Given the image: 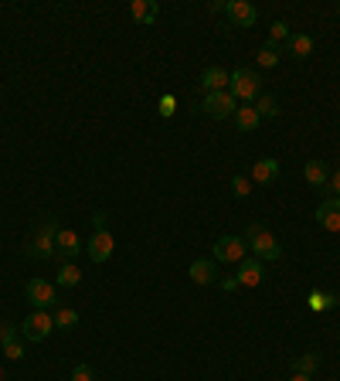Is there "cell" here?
<instances>
[{"mask_svg":"<svg viewBox=\"0 0 340 381\" xmlns=\"http://www.w3.org/2000/svg\"><path fill=\"white\" fill-rule=\"evenodd\" d=\"M187 279H191L194 286H211V283H218V262L215 259H194L187 266Z\"/></svg>","mask_w":340,"mask_h":381,"instance_id":"cell-10","label":"cell"},{"mask_svg":"<svg viewBox=\"0 0 340 381\" xmlns=\"http://www.w3.org/2000/svg\"><path fill=\"white\" fill-rule=\"evenodd\" d=\"M289 381H313V378H309V375H293Z\"/></svg>","mask_w":340,"mask_h":381,"instance_id":"cell-35","label":"cell"},{"mask_svg":"<svg viewBox=\"0 0 340 381\" xmlns=\"http://www.w3.org/2000/svg\"><path fill=\"white\" fill-rule=\"evenodd\" d=\"M255 113L262 116V120H276L279 116V99L272 92H262L259 99H255Z\"/></svg>","mask_w":340,"mask_h":381,"instance_id":"cell-22","label":"cell"},{"mask_svg":"<svg viewBox=\"0 0 340 381\" xmlns=\"http://www.w3.org/2000/svg\"><path fill=\"white\" fill-rule=\"evenodd\" d=\"M4 354H7V361H21V357H24V340H7V344H4Z\"/></svg>","mask_w":340,"mask_h":381,"instance_id":"cell-29","label":"cell"},{"mask_svg":"<svg viewBox=\"0 0 340 381\" xmlns=\"http://www.w3.org/2000/svg\"><path fill=\"white\" fill-rule=\"evenodd\" d=\"M85 249V242L78 239V231H72V229H58V239H55V252L62 256V259H75L78 252Z\"/></svg>","mask_w":340,"mask_h":381,"instance_id":"cell-12","label":"cell"},{"mask_svg":"<svg viewBox=\"0 0 340 381\" xmlns=\"http://www.w3.org/2000/svg\"><path fill=\"white\" fill-rule=\"evenodd\" d=\"M85 252H89V259L92 262H109L112 259V252H116V239L109 235V229L95 231L92 239H89V245H85Z\"/></svg>","mask_w":340,"mask_h":381,"instance_id":"cell-9","label":"cell"},{"mask_svg":"<svg viewBox=\"0 0 340 381\" xmlns=\"http://www.w3.org/2000/svg\"><path fill=\"white\" fill-rule=\"evenodd\" d=\"M51 320H55V330H75L78 327V313L72 306H58L55 313H51Z\"/></svg>","mask_w":340,"mask_h":381,"instance_id":"cell-21","label":"cell"},{"mask_svg":"<svg viewBox=\"0 0 340 381\" xmlns=\"http://www.w3.org/2000/svg\"><path fill=\"white\" fill-rule=\"evenodd\" d=\"M225 14L232 17L235 28H252L255 21H259V11L248 4V0H228V7H225Z\"/></svg>","mask_w":340,"mask_h":381,"instance_id":"cell-11","label":"cell"},{"mask_svg":"<svg viewBox=\"0 0 340 381\" xmlns=\"http://www.w3.org/2000/svg\"><path fill=\"white\" fill-rule=\"evenodd\" d=\"M337 17H340V4H337Z\"/></svg>","mask_w":340,"mask_h":381,"instance_id":"cell-36","label":"cell"},{"mask_svg":"<svg viewBox=\"0 0 340 381\" xmlns=\"http://www.w3.org/2000/svg\"><path fill=\"white\" fill-rule=\"evenodd\" d=\"M228 92H232L235 99L252 103V99H259V95H262V78L255 75L252 68H235L232 82H228Z\"/></svg>","mask_w":340,"mask_h":381,"instance_id":"cell-3","label":"cell"},{"mask_svg":"<svg viewBox=\"0 0 340 381\" xmlns=\"http://www.w3.org/2000/svg\"><path fill=\"white\" fill-rule=\"evenodd\" d=\"M286 51H289L293 58H309V55H313V38H309V34H293V38L286 41Z\"/></svg>","mask_w":340,"mask_h":381,"instance_id":"cell-19","label":"cell"},{"mask_svg":"<svg viewBox=\"0 0 340 381\" xmlns=\"http://www.w3.org/2000/svg\"><path fill=\"white\" fill-rule=\"evenodd\" d=\"M51 330H55V320H51L48 310H31V313L24 317V323H21V337H24L28 344H41Z\"/></svg>","mask_w":340,"mask_h":381,"instance_id":"cell-4","label":"cell"},{"mask_svg":"<svg viewBox=\"0 0 340 381\" xmlns=\"http://www.w3.org/2000/svg\"><path fill=\"white\" fill-rule=\"evenodd\" d=\"M232 194L235 198H248L252 194V181H248L245 174H235L232 177Z\"/></svg>","mask_w":340,"mask_h":381,"instance_id":"cell-27","label":"cell"},{"mask_svg":"<svg viewBox=\"0 0 340 381\" xmlns=\"http://www.w3.org/2000/svg\"><path fill=\"white\" fill-rule=\"evenodd\" d=\"M317 225L326 231H340V198H326L317 208Z\"/></svg>","mask_w":340,"mask_h":381,"instance_id":"cell-13","label":"cell"},{"mask_svg":"<svg viewBox=\"0 0 340 381\" xmlns=\"http://www.w3.org/2000/svg\"><path fill=\"white\" fill-rule=\"evenodd\" d=\"M221 290H225V293L238 290V279H235V276H225V279H221Z\"/></svg>","mask_w":340,"mask_h":381,"instance_id":"cell-34","label":"cell"},{"mask_svg":"<svg viewBox=\"0 0 340 381\" xmlns=\"http://www.w3.org/2000/svg\"><path fill=\"white\" fill-rule=\"evenodd\" d=\"M0 381H4V371H0Z\"/></svg>","mask_w":340,"mask_h":381,"instance_id":"cell-37","label":"cell"},{"mask_svg":"<svg viewBox=\"0 0 340 381\" xmlns=\"http://www.w3.org/2000/svg\"><path fill=\"white\" fill-rule=\"evenodd\" d=\"M78 283H82V269H78L75 262H62V269H58V286L72 290Z\"/></svg>","mask_w":340,"mask_h":381,"instance_id":"cell-23","label":"cell"},{"mask_svg":"<svg viewBox=\"0 0 340 381\" xmlns=\"http://www.w3.org/2000/svg\"><path fill=\"white\" fill-rule=\"evenodd\" d=\"M289 38H293L289 24H286V21H272V28H269V48L282 45V41H289Z\"/></svg>","mask_w":340,"mask_h":381,"instance_id":"cell-24","label":"cell"},{"mask_svg":"<svg viewBox=\"0 0 340 381\" xmlns=\"http://www.w3.org/2000/svg\"><path fill=\"white\" fill-rule=\"evenodd\" d=\"M156 113H160L164 120H170V116L177 113V99H174V95H160V103H156Z\"/></svg>","mask_w":340,"mask_h":381,"instance_id":"cell-28","label":"cell"},{"mask_svg":"<svg viewBox=\"0 0 340 381\" xmlns=\"http://www.w3.org/2000/svg\"><path fill=\"white\" fill-rule=\"evenodd\" d=\"M228 82H232V72H225V68H218V65H211V68H204L201 72L204 95H208V92H225L228 89Z\"/></svg>","mask_w":340,"mask_h":381,"instance_id":"cell-14","label":"cell"},{"mask_svg":"<svg viewBox=\"0 0 340 381\" xmlns=\"http://www.w3.org/2000/svg\"><path fill=\"white\" fill-rule=\"evenodd\" d=\"M92 225H95V231H102V229L109 225V214H106V212H95V214H92Z\"/></svg>","mask_w":340,"mask_h":381,"instance_id":"cell-32","label":"cell"},{"mask_svg":"<svg viewBox=\"0 0 340 381\" xmlns=\"http://www.w3.org/2000/svg\"><path fill=\"white\" fill-rule=\"evenodd\" d=\"M68 381H95V371L89 365H78L75 371H72V378Z\"/></svg>","mask_w":340,"mask_h":381,"instance_id":"cell-30","label":"cell"},{"mask_svg":"<svg viewBox=\"0 0 340 381\" xmlns=\"http://www.w3.org/2000/svg\"><path fill=\"white\" fill-rule=\"evenodd\" d=\"M235 279H238V286H245V290L259 286V283L265 279V262L255 259V256L242 259V262H238V273H235Z\"/></svg>","mask_w":340,"mask_h":381,"instance_id":"cell-8","label":"cell"},{"mask_svg":"<svg viewBox=\"0 0 340 381\" xmlns=\"http://www.w3.org/2000/svg\"><path fill=\"white\" fill-rule=\"evenodd\" d=\"M330 191H334V198H340V170H334V177H330V184H326Z\"/></svg>","mask_w":340,"mask_h":381,"instance_id":"cell-33","label":"cell"},{"mask_svg":"<svg viewBox=\"0 0 340 381\" xmlns=\"http://www.w3.org/2000/svg\"><path fill=\"white\" fill-rule=\"evenodd\" d=\"M201 109L211 116V120H228V116H235V109H238V99H235L228 89L225 92H208Z\"/></svg>","mask_w":340,"mask_h":381,"instance_id":"cell-7","label":"cell"},{"mask_svg":"<svg viewBox=\"0 0 340 381\" xmlns=\"http://www.w3.org/2000/svg\"><path fill=\"white\" fill-rule=\"evenodd\" d=\"M255 61H259V68H272V65H279V51L276 48L262 45L259 48V55H255Z\"/></svg>","mask_w":340,"mask_h":381,"instance_id":"cell-26","label":"cell"},{"mask_svg":"<svg viewBox=\"0 0 340 381\" xmlns=\"http://www.w3.org/2000/svg\"><path fill=\"white\" fill-rule=\"evenodd\" d=\"M242 259H248V242L242 235H221L215 242V262H228L238 266Z\"/></svg>","mask_w":340,"mask_h":381,"instance_id":"cell-5","label":"cell"},{"mask_svg":"<svg viewBox=\"0 0 340 381\" xmlns=\"http://www.w3.org/2000/svg\"><path fill=\"white\" fill-rule=\"evenodd\" d=\"M17 337V327H11V323H0V344H7V340H14Z\"/></svg>","mask_w":340,"mask_h":381,"instance_id":"cell-31","label":"cell"},{"mask_svg":"<svg viewBox=\"0 0 340 381\" xmlns=\"http://www.w3.org/2000/svg\"><path fill=\"white\" fill-rule=\"evenodd\" d=\"M320 361H324V357H320V354H317V351L299 354V357H296V361H293V375H309V378H313V371L320 367Z\"/></svg>","mask_w":340,"mask_h":381,"instance_id":"cell-20","label":"cell"},{"mask_svg":"<svg viewBox=\"0 0 340 381\" xmlns=\"http://www.w3.org/2000/svg\"><path fill=\"white\" fill-rule=\"evenodd\" d=\"M242 239L248 242V252H252L255 259H262V262L282 259V245H279V239L269 229H265V225H259V221H252Z\"/></svg>","mask_w":340,"mask_h":381,"instance_id":"cell-1","label":"cell"},{"mask_svg":"<svg viewBox=\"0 0 340 381\" xmlns=\"http://www.w3.org/2000/svg\"><path fill=\"white\" fill-rule=\"evenodd\" d=\"M259 122H262V116L255 113V106H252V103H245V106L235 109V126H238L242 133H252V130H259Z\"/></svg>","mask_w":340,"mask_h":381,"instance_id":"cell-17","label":"cell"},{"mask_svg":"<svg viewBox=\"0 0 340 381\" xmlns=\"http://www.w3.org/2000/svg\"><path fill=\"white\" fill-rule=\"evenodd\" d=\"M55 239H58V221L48 214V218H41V225L34 229V239H31V245H28V256L31 259H51V256H58L55 252Z\"/></svg>","mask_w":340,"mask_h":381,"instance_id":"cell-2","label":"cell"},{"mask_svg":"<svg viewBox=\"0 0 340 381\" xmlns=\"http://www.w3.org/2000/svg\"><path fill=\"white\" fill-rule=\"evenodd\" d=\"M279 177V160L276 157H262L259 164H252V184H272Z\"/></svg>","mask_w":340,"mask_h":381,"instance_id":"cell-16","label":"cell"},{"mask_svg":"<svg viewBox=\"0 0 340 381\" xmlns=\"http://www.w3.org/2000/svg\"><path fill=\"white\" fill-rule=\"evenodd\" d=\"M340 300H337V293H309V310H317V313H320V310H326V306H337Z\"/></svg>","mask_w":340,"mask_h":381,"instance_id":"cell-25","label":"cell"},{"mask_svg":"<svg viewBox=\"0 0 340 381\" xmlns=\"http://www.w3.org/2000/svg\"><path fill=\"white\" fill-rule=\"evenodd\" d=\"M24 296H28V303H31L34 310H48V306L58 303V286L48 283V279H28Z\"/></svg>","mask_w":340,"mask_h":381,"instance_id":"cell-6","label":"cell"},{"mask_svg":"<svg viewBox=\"0 0 340 381\" xmlns=\"http://www.w3.org/2000/svg\"><path fill=\"white\" fill-rule=\"evenodd\" d=\"M156 14H160L156 0H133V4H129V17H133L137 24H143V28H150L156 21Z\"/></svg>","mask_w":340,"mask_h":381,"instance_id":"cell-15","label":"cell"},{"mask_svg":"<svg viewBox=\"0 0 340 381\" xmlns=\"http://www.w3.org/2000/svg\"><path fill=\"white\" fill-rule=\"evenodd\" d=\"M303 177H307V184H313V187H326V184H330V167H326L324 160H307Z\"/></svg>","mask_w":340,"mask_h":381,"instance_id":"cell-18","label":"cell"}]
</instances>
